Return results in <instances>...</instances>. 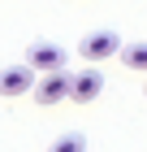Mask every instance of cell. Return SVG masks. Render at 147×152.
<instances>
[{
    "instance_id": "cell-3",
    "label": "cell",
    "mask_w": 147,
    "mask_h": 152,
    "mask_svg": "<svg viewBox=\"0 0 147 152\" xmlns=\"http://www.w3.org/2000/svg\"><path fill=\"white\" fill-rule=\"evenodd\" d=\"M35 100L39 104H61V100H69V74L65 70H48V74H35Z\"/></svg>"
},
{
    "instance_id": "cell-2",
    "label": "cell",
    "mask_w": 147,
    "mask_h": 152,
    "mask_svg": "<svg viewBox=\"0 0 147 152\" xmlns=\"http://www.w3.org/2000/svg\"><path fill=\"white\" fill-rule=\"evenodd\" d=\"M117 52H121V39H117L113 31H91V35L78 44V57H82V61H91V65H100V61L117 57Z\"/></svg>"
},
{
    "instance_id": "cell-5",
    "label": "cell",
    "mask_w": 147,
    "mask_h": 152,
    "mask_svg": "<svg viewBox=\"0 0 147 152\" xmlns=\"http://www.w3.org/2000/svg\"><path fill=\"white\" fill-rule=\"evenodd\" d=\"M35 87V70L30 65H9L0 74V96H26Z\"/></svg>"
},
{
    "instance_id": "cell-4",
    "label": "cell",
    "mask_w": 147,
    "mask_h": 152,
    "mask_svg": "<svg viewBox=\"0 0 147 152\" xmlns=\"http://www.w3.org/2000/svg\"><path fill=\"white\" fill-rule=\"evenodd\" d=\"M100 91H104V74L95 70V65H91V70L69 74V100H74V104H91Z\"/></svg>"
},
{
    "instance_id": "cell-1",
    "label": "cell",
    "mask_w": 147,
    "mask_h": 152,
    "mask_svg": "<svg viewBox=\"0 0 147 152\" xmlns=\"http://www.w3.org/2000/svg\"><path fill=\"white\" fill-rule=\"evenodd\" d=\"M65 61H69V52H65L61 44H48V39H39V44H30V48H26V65H30L35 74L65 70Z\"/></svg>"
},
{
    "instance_id": "cell-6",
    "label": "cell",
    "mask_w": 147,
    "mask_h": 152,
    "mask_svg": "<svg viewBox=\"0 0 147 152\" xmlns=\"http://www.w3.org/2000/svg\"><path fill=\"white\" fill-rule=\"evenodd\" d=\"M121 61H125L134 74H147V44H125V48H121Z\"/></svg>"
},
{
    "instance_id": "cell-7",
    "label": "cell",
    "mask_w": 147,
    "mask_h": 152,
    "mask_svg": "<svg viewBox=\"0 0 147 152\" xmlns=\"http://www.w3.org/2000/svg\"><path fill=\"white\" fill-rule=\"evenodd\" d=\"M48 152H87V143H82V135H61Z\"/></svg>"
}]
</instances>
